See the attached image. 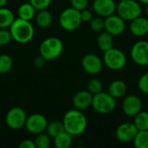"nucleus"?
Listing matches in <instances>:
<instances>
[{"label":"nucleus","mask_w":148,"mask_h":148,"mask_svg":"<svg viewBox=\"0 0 148 148\" xmlns=\"http://www.w3.org/2000/svg\"><path fill=\"white\" fill-rule=\"evenodd\" d=\"M62 124L64 129L72 136L83 134L88 126V120L81 110L76 108L69 110L63 116Z\"/></svg>","instance_id":"f257e3e1"},{"label":"nucleus","mask_w":148,"mask_h":148,"mask_svg":"<svg viewBox=\"0 0 148 148\" xmlns=\"http://www.w3.org/2000/svg\"><path fill=\"white\" fill-rule=\"evenodd\" d=\"M12 39L19 43H27L30 42L35 35V29L30 21L16 18L10 27Z\"/></svg>","instance_id":"f03ea898"},{"label":"nucleus","mask_w":148,"mask_h":148,"mask_svg":"<svg viewBox=\"0 0 148 148\" xmlns=\"http://www.w3.org/2000/svg\"><path fill=\"white\" fill-rule=\"evenodd\" d=\"M63 50V43L61 39L50 36L42 41L39 47V52L47 61H52L61 56Z\"/></svg>","instance_id":"7ed1b4c3"},{"label":"nucleus","mask_w":148,"mask_h":148,"mask_svg":"<svg viewBox=\"0 0 148 148\" xmlns=\"http://www.w3.org/2000/svg\"><path fill=\"white\" fill-rule=\"evenodd\" d=\"M116 11L125 21H132L141 16L142 9L137 0H120L116 5Z\"/></svg>","instance_id":"20e7f679"},{"label":"nucleus","mask_w":148,"mask_h":148,"mask_svg":"<svg viewBox=\"0 0 148 148\" xmlns=\"http://www.w3.org/2000/svg\"><path fill=\"white\" fill-rule=\"evenodd\" d=\"M81 11L71 8L63 10L59 16V23L61 27L66 31H74L77 29L82 24Z\"/></svg>","instance_id":"39448f33"},{"label":"nucleus","mask_w":148,"mask_h":148,"mask_svg":"<svg viewBox=\"0 0 148 148\" xmlns=\"http://www.w3.org/2000/svg\"><path fill=\"white\" fill-rule=\"evenodd\" d=\"M103 64L111 70H121L127 64V56L121 49L111 48L104 52Z\"/></svg>","instance_id":"423d86ee"},{"label":"nucleus","mask_w":148,"mask_h":148,"mask_svg":"<svg viewBox=\"0 0 148 148\" xmlns=\"http://www.w3.org/2000/svg\"><path fill=\"white\" fill-rule=\"evenodd\" d=\"M92 107L98 114H108L114 110L116 107V101L108 93L101 92L93 95Z\"/></svg>","instance_id":"0eeeda50"},{"label":"nucleus","mask_w":148,"mask_h":148,"mask_svg":"<svg viewBox=\"0 0 148 148\" xmlns=\"http://www.w3.org/2000/svg\"><path fill=\"white\" fill-rule=\"evenodd\" d=\"M130 56L133 62L139 66H148V42L140 40L136 42L131 49Z\"/></svg>","instance_id":"6e6552de"},{"label":"nucleus","mask_w":148,"mask_h":148,"mask_svg":"<svg viewBox=\"0 0 148 148\" xmlns=\"http://www.w3.org/2000/svg\"><path fill=\"white\" fill-rule=\"evenodd\" d=\"M27 115L25 111L18 107H15L9 110L5 116V122L7 126L13 130H18L22 128L26 122Z\"/></svg>","instance_id":"1a4fd4ad"},{"label":"nucleus","mask_w":148,"mask_h":148,"mask_svg":"<svg viewBox=\"0 0 148 148\" xmlns=\"http://www.w3.org/2000/svg\"><path fill=\"white\" fill-rule=\"evenodd\" d=\"M48 125L47 119L41 114H34L27 117L24 127L32 134H39L46 130Z\"/></svg>","instance_id":"9d476101"},{"label":"nucleus","mask_w":148,"mask_h":148,"mask_svg":"<svg viewBox=\"0 0 148 148\" xmlns=\"http://www.w3.org/2000/svg\"><path fill=\"white\" fill-rule=\"evenodd\" d=\"M138 131L134 122H124L116 128L115 137L121 143L133 142Z\"/></svg>","instance_id":"9b49d317"},{"label":"nucleus","mask_w":148,"mask_h":148,"mask_svg":"<svg viewBox=\"0 0 148 148\" xmlns=\"http://www.w3.org/2000/svg\"><path fill=\"white\" fill-rule=\"evenodd\" d=\"M126 29L125 20L118 14H113L105 17V30L112 36L121 35Z\"/></svg>","instance_id":"f8f14e48"},{"label":"nucleus","mask_w":148,"mask_h":148,"mask_svg":"<svg viewBox=\"0 0 148 148\" xmlns=\"http://www.w3.org/2000/svg\"><path fill=\"white\" fill-rule=\"evenodd\" d=\"M103 61L95 54H87L82 60V66L84 71L89 75L99 74L103 68Z\"/></svg>","instance_id":"ddd939ff"},{"label":"nucleus","mask_w":148,"mask_h":148,"mask_svg":"<svg viewBox=\"0 0 148 148\" xmlns=\"http://www.w3.org/2000/svg\"><path fill=\"white\" fill-rule=\"evenodd\" d=\"M142 110V101L140 98L135 95L127 96L122 102V111L129 117H134Z\"/></svg>","instance_id":"4468645a"},{"label":"nucleus","mask_w":148,"mask_h":148,"mask_svg":"<svg viewBox=\"0 0 148 148\" xmlns=\"http://www.w3.org/2000/svg\"><path fill=\"white\" fill-rule=\"evenodd\" d=\"M93 10L99 16L107 17L114 14L116 3L114 0H94Z\"/></svg>","instance_id":"2eb2a0df"},{"label":"nucleus","mask_w":148,"mask_h":148,"mask_svg":"<svg viewBox=\"0 0 148 148\" xmlns=\"http://www.w3.org/2000/svg\"><path fill=\"white\" fill-rule=\"evenodd\" d=\"M93 95L88 90H81L77 92L72 100L75 108L78 110H85L92 106Z\"/></svg>","instance_id":"dca6fc26"},{"label":"nucleus","mask_w":148,"mask_h":148,"mask_svg":"<svg viewBox=\"0 0 148 148\" xmlns=\"http://www.w3.org/2000/svg\"><path fill=\"white\" fill-rule=\"evenodd\" d=\"M130 32L138 37L144 36L148 34V17L140 16L135 19L130 21Z\"/></svg>","instance_id":"f3484780"},{"label":"nucleus","mask_w":148,"mask_h":148,"mask_svg":"<svg viewBox=\"0 0 148 148\" xmlns=\"http://www.w3.org/2000/svg\"><path fill=\"white\" fill-rule=\"evenodd\" d=\"M127 91V86L125 82L121 80H114L108 86V93L114 99L123 97Z\"/></svg>","instance_id":"a211bd4d"},{"label":"nucleus","mask_w":148,"mask_h":148,"mask_svg":"<svg viewBox=\"0 0 148 148\" xmlns=\"http://www.w3.org/2000/svg\"><path fill=\"white\" fill-rule=\"evenodd\" d=\"M114 44V36H112L110 33L105 31H101L98 37H97V45L99 49L105 52L108 49L113 48Z\"/></svg>","instance_id":"6ab92c4d"},{"label":"nucleus","mask_w":148,"mask_h":148,"mask_svg":"<svg viewBox=\"0 0 148 148\" xmlns=\"http://www.w3.org/2000/svg\"><path fill=\"white\" fill-rule=\"evenodd\" d=\"M36 9L33 7V5L29 2V3H22L18 9H17V16L19 18L30 21L32 20L35 16H36Z\"/></svg>","instance_id":"aec40b11"},{"label":"nucleus","mask_w":148,"mask_h":148,"mask_svg":"<svg viewBox=\"0 0 148 148\" xmlns=\"http://www.w3.org/2000/svg\"><path fill=\"white\" fill-rule=\"evenodd\" d=\"M15 19V15L11 10L5 7L0 8V29L10 28Z\"/></svg>","instance_id":"412c9836"},{"label":"nucleus","mask_w":148,"mask_h":148,"mask_svg":"<svg viewBox=\"0 0 148 148\" xmlns=\"http://www.w3.org/2000/svg\"><path fill=\"white\" fill-rule=\"evenodd\" d=\"M52 21V15L47 9L38 10V13L36 15V23L40 28H48L51 25Z\"/></svg>","instance_id":"4be33fe9"},{"label":"nucleus","mask_w":148,"mask_h":148,"mask_svg":"<svg viewBox=\"0 0 148 148\" xmlns=\"http://www.w3.org/2000/svg\"><path fill=\"white\" fill-rule=\"evenodd\" d=\"M72 135L64 131L54 138V145L57 148L70 147L72 145Z\"/></svg>","instance_id":"5701e85b"},{"label":"nucleus","mask_w":148,"mask_h":148,"mask_svg":"<svg viewBox=\"0 0 148 148\" xmlns=\"http://www.w3.org/2000/svg\"><path fill=\"white\" fill-rule=\"evenodd\" d=\"M45 131L49 135V137H51V138L54 139L56 136H57L61 133L64 132L65 129H64V126L62 124V121H53L48 123Z\"/></svg>","instance_id":"b1692460"},{"label":"nucleus","mask_w":148,"mask_h":148,"mask_svg":"<svg viewBox=\"0 0 148 148\" xmlns=\"http://www.w3.org/2000/svg\"><path fill=\"white\" fill-rule=\"evenodd\" d=\"M134 123L139 131L148 130V112L140 111L134 116Z\"/></svg>","instance_id":"393cba45"},{"label":"nucleus","mask_w":148,"mask_h":148,"mask_svg":"<svg viewBox=\"0 0 148 148\" xmlns=\"http://www.w3.org/2000/svg\"><path fill=\"white\" fill-rule=\"evenodd\" d=\"M133 142L136 148H148V130L138 131Z\"/></svg>","instance_id":"a878e982"},{"label":"nucleus","mask_w":148,"mask_h":148,"mask_svg":"<svg viewBox=\"0 0 148 148\" xmlns=\"http://www.w3.org/2000/svg\"><path fill=\"white\" fill-rule=\"evenodd\" d=\"M13 65V61L11 57L8 55H0V74L8 73Z\"/></svg>","instance_id":"bb28decb"},{"label":"nucleus","mask_w":148,"mask_h":148,"mask_svg":"<svg viewBox=\"0 0 148 148\" xmlns=\"http://www.w3.org/2000/svg\"><path fill=\"white\" fill-rule=\"evenodd\" d=\"M34 142L36 148H49L50 146V137L48 134L41 133L36 134Z\"/></svg>","instance_id":"cd10ccee"},{"label":"nucleus","mask_w":148,"mask_h":148,"mask_svg":"<svg viewBox=\"0 0 148 148\" xmlns=\"http://www.w3.org/2000/svg\"><path fill=\"white\" fill-rule=\"evenodd\" d=\"M102 89H103V85L99 79L94 78L88 81L87 85V90L90 92L93 95L102 92Z\"/></svg>","instance_id":"c85d7f7f"},{"label":"nucleus","mask_w":148,"mask_h":148,"mask_svg":"<svg viewBox=\"0 0 148 148\" xmlns=\"http://www.w3.org/2000/svg\"><path fill=\"white\" fill-rule=\"evenodd\" d=\"M90 29L96 33H101L105 30V19L101 16L93 17L90 20Z\"/></svg>","instance_id":"c756f323"},{"label":"nucleus","mask_w":148,"mask_h":148,"mask_svg":"<svg viewBox=\"0 0 148 148\" xmlns=\"http://www.w3.org/2000/svg\"><path fill=\"white\" fill-rule=\"evenodd\" d=\"M138 88L141 93L148 95V72L140 77L138 81Z\"/></svg>","instance_id":"7c9ffc66"},{"label":"nucleus","mask_w":148,"mask_h":148,"mask_svg":"<svg viewBox=\"0 0 148 148\" xmlns=\"http://www.w3.org/2000/svg\"><path fill=\"white\" fill-rule=\"evenodd\" d=\"M12 40V36L10 29H0V45L4 46L10 42Z\"/></svg>","instance_id":"2f4dec72"},{"label":"nucleus","mask_w":148,"mask_h":148,"mask_svg":"<svg viewBox=\"0 0 148 148\" xmlns=\"http://www.w3.org/2000/svg\"><path fill=\"white\" fill-rule=\"evenodd\" d=\"M51 1L52 0H29V3L36 10H41L47 9L50 5Z\"/></svg>","instance_id":"473e14b6"},{"label":"nucleus","mask_w":148,"mask_h":148,"mask_svg":"<svg viewBox=\"0 0 148 148\" xmlns=\"http://www.w3.org/2000/svg\"><path fill=\"white\" fill-rule=\"evenodd\" d=\"M70 2L72 7L79 11L87 9L88 5V0H70Z\"/></svg>","instance_id":"72a5a7b5"},{"label":"nucleus","mask_w":148,"mask_h":148,"mask_svg":"<svg viewBox=\"0 0 148 148\" xmlns=\"http://www.w3.org/2000/svg\"><path fill=\"white\" fill-rule=\"evenodd\" d=\"M81 17L82 22H90V20L93 18V14L90 10L85 9L81 11Z\"/></svg>","instance_id":"f704fd0d"},{"label":"nucleus","mask_w":148,"mask_h":148,"mask_svg":"<svg viewBox=\"0 0 148 148\" xmlns=\"http://www.w3.org/2000/svg\"><path fill=\"white\" fill-rule=\"evenodd\" d=\"M46 62H47V60H46L43 56H42L40 55V56H36V57L35 58V60H34V65H35L36 68H38V69H41V68H43V67L45 66Z\"/></svg>","instance_id":"c9c22d12"},{"label":"nucleus","mask_w":148,"mask_h":148,"mask_svg":"<svg viewBox=\"0 0 148 148\" xmlns=\"http://www.w3.org/2000/svg\"><path fill=\"white\" fill-rule=\"evenodd\" d=\"M19 148H36V145L30 140H24L19 144Z\"/></svg>","instance_id":"e433bc0d"},{"label":"nucleus","mask_w":148,"mask_h":148,"mask_svg":"<svg viewBox=\"0 0 148 148\" xmlns=\"http://www.w3.org/2000/svg\"><path fill=\"white\" fill-rule=\"evenodd\" d=\"M7 2H8V0H0V8L4 7V5L6 4Z\"/></svg>","instance_id":"4c0bfd02"},{"label":"nucleus","mask_w":148,"mask_h":148,"mask_svg":"<svg viewBox=\"0 0 148 148\" xmlns=\"http://www.w3.org/2000/svg\"><path fill=\"white\" fill-rule=\"evenodd\" d=\"M138 2H140V3H144V4H148V0H137Z\"/></svg>","instance_id":"58836bf2"},{"label":"nucleus","mask_w":148,"mask_h":148,"mask_svg":"<svg viewBox=\"0 0 148 148\" xmlns=\"http://www.w3.org/2000/svg\"><path fill=\"white\" fill-rule=\"evenodd\" d=\"M146 13H147V16L148 17V4H147V7H146Z\"/></svg>","instance_id":"ea45409f"}]
</instances>
